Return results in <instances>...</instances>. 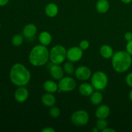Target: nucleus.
Instances as JSON below:
<instances>
[{
	"label": "nucleus",
	"instance_id": "obj_35",
	"mask_svg": "<svg viewBox=\"0 0 132 132\" xmlns=\"http://www.w3.org/2000/svg\"><path fill=\"white\" fill-rule=\"evenodd\" d=\"M129 99L131 101H132V90H131V91L129 93Z\"/></svg>",
	"mask_w": 132,
	"mask_h": 132
},
{
	"label": "nucleus",
	"instance_id": "obj_31",
	"mask_svg": "<svg viewBox=\"0 0 132 132\" xmlns=\"http://www.w3.org/2000/svg\"><path fill=\"white\" fill-rule=\"evenodd\" d=\"M9 2V0H0V6H3L7 5Z\"/></svg>",
	"mask_w": 132,
	"mask_h": 132
},
{
	"label": "nucleus",
	"instance_id": "obj_10",
	"mask_svg": "<svg viewBox=\"0 0 132 132\" xmlns=\"http://www.w3.org/2000/svg\"><path fill=\"white\" fill-rule=\"evenodd\" d=\"M29 92L24 86H18L14 92V99L18 103H24L28 99Z\"/></svg>",
	"mask_w": 132,
	"mask_h": 132
},
{
	"label": "nucleus",
	"instance_id": "obj_28",
	"mask_svg": "<svg viewBox=\"0 0 132 132\" xmlns=\"http://www.w3.org/2000/svg\"><path fill=\"white\" fill-rule=\"evenodd\" d=\"M126 51L130 54L132 56V40L128 41L126 44Z\"/></svg>",
	"mask_w": 132,
	"mask_h": 132
},
{
	"label": "nucleus",
	"instance_id": "obj_23",
	"mask_svg": "<svg viewBox=\"0 0 132 132\" xmlns=\"http://www.w3.org/2000/svg\"><path fill=\"white\" fill-rule=\"evenodd\" d=\"M24 41V37L20 34H16L12 39V43L15 46H19Z\"/></svg>",
	"mask_w": 132,
	"mask_h": 132
},
{
	"label": "nucleus",
	"instance_id": "obj_33",
	"mask_svg": "<svg viewBox=\"0 0 132 132\" xmlns=\"http://www.w3.org/2000/svg\"><path fill=\"white\" fill-rule=\"evenodd\" d=\"M121 1H122L123 3L125 4H129L131 2H132V0H121Z\"/></svg>",
	"mask_w": 132,
	"mask_h": 132
},
{
	"label": "nucleus",
	"instance_id": "obj_17",
	"mask_svg": "<svg viewBox=\"0 0 132 132\" xmlns=\"http://www.w3.org/2000/svg\"><path fill=\"white\" fill-rule=\"evenodd\" d=\"M43 89L46 92L54 94L59 90L58 83L52 80H46L43 84Z\"/></svg>",
	"mask_w": 132,
	"mask_h": 132
},
{
	"label": "nucleus",
	"instance_id": "obj_5",
	"mask_svg": "<svg viewBox=\"0 0 132 132\" xmlns=\"http://www.w3.org/2000/svg\"><path fill=\"white\" fill-rule=\"evenodd\" d=\"M91 84L94 89L99 91L104 90L108 86V77L104 72L97 71L91 76Z\"/></svg>",
	"mask_w": 132,
	"mask_h": 132
},
{
	"label": "nucleus",
	"instance_id": "obj_9",
	"mask_svg": "<svg viewBox=\"0 0 132 132\" xmlns=\"http://www.w3.org/2000/svg\"><path fill=\"white\" fill-rule=\"evenodd\" d=\"M74 75L77 79L79 81H87L91 78L92 71L86 66H80L76 69Z\"/></svg>",
	"mask_w": 132,
	"mask_h": 132
},
{
	"label": "nucleus",
	"instance_id": "obj_20",
	"mask_svg": "<svg viewBox=\"0 0 132 132\" xmlns=\"http://www.w3.org/2000/svg\"><path fill=\"white\" fill-rule=\"evenodd\" d=\"M99 52L101 55L104 59H110L114 54L113 48L108 45H104L101 46L99 49Z\"/></svg>",
	"mask_w": 132,
	"mask_h": 132
},
{
	"label": "nucleus",
	"instance_id": "obj_16",
	"mask_svg": "<svg viewBox=\"0 0 132 132\" xmlns=\"http://www.w3.org/2000/svg\"><path fill=\"white\" fill-rule=\"evenodd\" d=\"M45 12L48 17L54 18L58 14L59 8H58L57 5L54 3H49L45 6Z\"/></svg>",
	"mask_w": 132,
	"mask_h": 132
},
{
	"label": "nucleus",
	"instance_id": "obj_11",
	"mask_svg": "<svg viewBox=\"0 0 132 132\" xmlns=\"http://www.w3.org/2000/svg\"><path fill=\"white\" fill-rule=\"evenodd\" d=\"M50 76L55 81H59L64 77V72L63 68L60 66V64H53L49 68Z\"/></svg>",
	"mask_w": 132,
	"mask_h": 132
},
{
	"label": "nucleus",
	"instance_id": "obj_26",
	"mask_svg": "<svg viewBox=\"0 0 132 132\" xmlns=\"http://www.w3.org/2000/svg\"><path fill=\"white\" fill-rule=\"evenodd\" d=\"M79 46L82 50H87L89 48V46H90V43H89L87 40H82V41L79 43Z\"/></svg>",
	"mask_w": 132,
	"mask_h": 132
},
{
	"label": "nucleus",
	"instance_id": "obj_34",
	"mask_svg": "<svg viewBox=\"0 0 132 132\" xmlns=\"http://www.w3.org/2000/svg\"><path fill=\"white\" fill-rule=\"evenodd\" d=\"M99 131V130L98 129V128L97 127V126H95V127H94V128L92 129V131H94V132H98Z\"/></svg>",
	"mask_w": 132,
	"mask_h": 132
},
{
	"label": "nucleus",
	"instance_id": "obj_27",
	"mask_svg": "<svg viewBox=\"0 0 132 132\" xmlns=\"http://www.w3.org/2000/svg\"><path fill=\"white\" fill-rule=\"evenodd\" d=\"M125 81H126L128 86L132 88V72H130L128 74H127L126 78H125Z\"/></svg>",
	"mask_w": 132,
	"mask_h": 132
},
{
	"label": "nucleus",
	"instance_id": "obj_7",
	"mask_svg": "<svg viewBox=\"0 0 132 132\" xmlns=\"http://www.w3.org/2000/svg\"><path fill=\"white\" fill-rule=\"evenodd\" d=\"M77 86L76 81L72 77H63L58 82L59 92H70L76 89Z\"/></svg>",
	"mask_w": 132,
	"mask_h": 132
},
{
	"label": "nucleus",
	"instance_id": "obj_6",
	"mask_svg": "<svg viewBox=\"0 0 132 132\" xmlns=\"http://www.w3.org/2000/svg\"><path fill=\"white\" fill-rule=\"evenodd\" d=\"M71 121L77 126H83L87 125L89 121V115L84 110L75 111L71 116Z\"/></svg>",
	"mask_w": 132,
	"mask_h": 132
},
{
	"label": "nucleus",
	"instance_id": "obj_13",
	"mask_svg": "<svg viewBox=\"0 0 132 132\" xmlns=\"http://www.w3.org/2000/svg\"><path fill=\"white\" fill-rule=\"evenodd\" d=\"M110 114V109L109 106L106 104H101L95 110V117L97 119H106Z\"/></svg>",
	"mask_w": 132,
	"mask_h": 132
},
{
	"label": "nucleus",
	"instance_id": "obj_14",
	"mask_svg": "<svg viewBox=\"0 0 132 132\" xmlns=\"http://www.w3.org/2000/svg\"><path fill=\"white\" fill-rule=\"evenodd\" d=\"M41 102L45 106L51 108L55 106L56 103V98L53 95V94L46 92L41 97Z\"/></svg>",
	"mask_w": 132,
	"mask_h": 132
},
{
	"label": "nucleus",
	"instance_id": "obj_15",
	"mask_svg": "<svg viewBox=\"0 0 132 132\" xmlns=\"http://www.w3.org/2000/svg\"><path fill=\"white\" fill-rule=\"evenodd\" d=\"M94 88L92 84L88 82H84L80 85L79 87V92L82 95L85 97L90 96L94 92Z\"/></svg>",
	"mask_w": 132,
	"mask_h": 132
},
{
	"label": "nucleus",
	"instance_id": "obj_1",
	"mask_svg": "<svg viewBox=\"0 0 132 132\" xmlns=\"http://www.w3.org/2000/svg\"><path fill=\"white\" fill-rule=\"evenodd\" d=\"M10 79L17 86H24L28 85L31 79L30 71L21 63H15L11 68Z\"/></svg>",
	"mask_w": 132,
	"mask_h": 132
},
{
	"label": "nucleus",
	"instance_id": "obj_29",
	"mask_svg": "<svg viewBox=\"0 0 132 132\" xmlns=\"http://www.w3.org/2000/svg\"><path fill=\"white\" fill-rule=\"evenodd\" d=\"M125 39L127 42L130 41L132 40V32H127L125 34Z\"/></svg>",
	"mask_w": 132,
	"mask_h": 132
},
{
	"label": "nucleus",
	"instance_id": "obj_30",
	"mask_svg": "<svg viewBox=\"0 0 132 132\" xmlns=\"http://www.w3.org/2000/svg\"><path fill=\"white\" fill-rule=\"evenodd\" d=\"M55 130H54L53 128L50 127V126H47V127H45L41 130L42 132H55Z\"/></svg>",
	"mask_w": 132,
	"mask_h": 132
},
{
	"label": "nucleus",
	"instance_id": "obj_8",
	"mask_svg": "<svg viewBox=\"0 0 132 132\" xmlns=\"http://www.w3.org/2000/svg\"><path fill=\"white\" fill-rule=\"evenodd\" d=\"M82 55L83 50L79 46H72L67 50V59L72 63L79 61Z\"/></svg>",
	"mask_w": 132,
	"mask_h": 132
},
{
	"label": "nucleus",
	"instance_id": "obj_12",
	"mask_svg": "<svg viewBox=\"0 0 132 132\" xmlns=\"http://www.w3.org/2000/svg\"><path fill=\"white\" fill-rule=\"evenodd\" d=\"M37 32V27L34 24L29 23L24 27L23 29V36L27 39H32L34 37Z\"/></svg>",
	"mask_w": 132,
	"mask_h": 132
},
{
	"label": "nucleus",
	"instance_id": "obj_36",
	"mask_svg": "<svg viewBox=\"0 0 132 132\" xmlns=\"http://www.w3.org/2000/svg\"><path fill=\"white\" fill-rule=\"evenodd\" d=\"M1 23H0V29H1Z\"/></svg>",
	"mask_w": 132,
	"mask_h": 132
},
{
	"label": "nucleus",
	"instance_id": "obj_3",
	"mask_svg": "<svg viewBox=\"0 0 132 132\" xmlns=\"http://www.w3.org/2000/svg\"><path fill=\"white\" fill-rule=\"evenodd\" d=\"M132 63L131 55L126 51H118L112 57L113 70L117 73H124L128 70Z\"/></svg>",
	"mask_w": 132,
	"mask_h": 132
},
{
	"label": "nucleus",
	"instance_id": "obj_4",
	"mask_svg": "<svg viewBox=\"0 0 132 132\" xmlns=\"http://www.w3.org/2000/svg\"><path fill=\"white\" fill-rule=\"evenodd\" d=\"M67 59V50L64 46L57 45L50 51V61L53 64H61Z\"/></svg>",
	"mask_w": 132,
	"mask_h": 132
},
{
	"label": "nucleus",
	"instance_id": "obj_37",
	"mask_svg": "<svg viewBox=\"0 0 132 132\" xmlns=\"http://www.w3.org/2000/svg\"><path fill=\"white\" fill-rule=\"evenodd\" d=\"M1 95H0V101H1Z\"/></svg>",
	"mask_w": 132,
	"mask_h": 132
},
{
	"label": "nucleus",
	"instance_id": "obj_25",
	"mask_svg": "<svg viewBox=\"0 0 132 132\" xmlns=\"http://www.w3.org/2000/svg\"><path fill=\"white\" fill-rule=\"evenodd\" d=\"M96 126L99 130L103 131V130L108 127V122L104 119H98L96 122Z\"/></svg>",
	"mask_w": 132,
	"mask_h": 132
},
{
	"label": "nucleus",
	"instance_id": "obj_18",
	"mask_svg": "<svg viewBox=\"0 0 132 132\" xmlns=\"http://www.w3.org/2000/svg\"><path fill=\"white\" fill-rule=\"evenodd\" d=\"M97 11L100 14H106L110 9V3L108 0H98L95 5Z\"/></svg>",
	"mask_w": 132,
	"mask_h": 132
},
{
	"label": "nucleus",
	"instance_id": "obj_2",
	"mask_svg": "<svg viewBox=\"0 0 132 132\" xmlns=\"http://www.w3.org/2000/svg\"><path fill=\"white\" fill-rule=\"evenodd\" d=\"M28 60L34 67H43L50 60V51L46 46L41 44L36 45L30 52Z\"/></svg>",
	"mask_w": 132,
	"mask_h": 132
},
{
	"label": "nucleus",
	"instance_id": "obj_32",
	"mask_svg": "<svg viewBox=\"0 0 132 132\" xmlns=\"http://www.w3.org/2000/svg\"><path fill=\"white\" fill-rule=\"evenodd\" d=\"M103 132H116V131L113 128H110L107 127L106 128H105L104 130H103Z\"/></svg>",
	"mask_w": 132,
	"mask_h": 132
},
{
	"label": "nucleus",
	"instance_id": "obj_24",
	"mask_svg": "<svg viewBox=\"0 0 132 132\" xmlns=\"http://www.w3.org/2000/svg\"><path fill=\"white\" fill-rule=\"evenodd\" d=\"M61 114V110L58 107L54 106L51 107L49 110V115L50 116V117H52V118L57 119L59 117Z\"/></svg>",
	"mask_w": 132,
	"mask_h": 132
},
{
	"label": "nucleus",
	"instance_id": "obj_22",
	"mask_svg": "<svg viewBox=\"0 0 132 132\" xmlns=\"http://www.w3.org/2000/svg\"><path fill=\"white\" fill-rule=\"evenodd\" d=\"M63 70H64V73H67L68 75H72L74 73L75 70V67L73 66V63L71 61H68L65 63L63 65Z\"/></svg>",
	"mask_w": 132,
	"mask_h": 132
},
{
	"label": "nucleus",
	"instance_id": "obj_19",
	"mask_svg": "<svg viewBox=\"0 0 132 132\" xmlns=\"http://www.w3.org/2000/svg\"><path fill=\"white\" fill-rule=\"evenodd\" d=\"M38 39L41 45L47 46L52 43V37L50 32L47 31H43L39 34L38 36Z\"/></svg>",
	"mask_w": 132,
	"mask_h": 132
},
{
	"label": "nucleus",
	"instance_id": "obj_21",
	"mask_svg": "<svg viewBox=\"0 0 132 132\" xmlns=\"http://www.w3.org/2000/svg\"><path fill=\"white\" fill-rule=\"evenodd\" d=\"M90 102L94 105H99L101 104L103 100V94L99 90H97L96 92H94L93 94L90 96Z\"/></svg>",
	"mask_w": 132,
	"mask_h": 132
}]
</instances>
